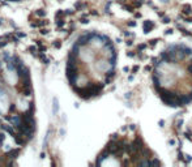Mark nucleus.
Segmentation results:
<instances>
[{
	"label": "nucleus",
	"instance_id": "f257e3e1",
	"mask_svg": "<svg viewBox=\"0 0 192 167\" xmlns=\"http://www.w3.org/2000/svg\"><path fill=\"white\" fill-rule=\"evenodd\" d=\"M153 82L157 93L169 104L180 106L192 100V48L173 44L154 64Z\"/></svg>",
	"mask_w": 192,
	"mask_h": 167
},
{
	"label": "nucleus",
	"instance_id": "f03ea898",
	"mask_svg": "<svg viewBox=\"0 0 192 167\" xmlns=\"http://www.w3.org/2000/svg\"><path fill=\"white\" fill-rule=\"evenodd\" d=\"M18 154H20V149H11V150L7 153L8 158H11V159H16V158L18 157Z\"/></svg>",
	"mask_w": 192,
	"mask_h": 167
},
{
	"label": "nucleus",
	"instance_id": "7ed1b4c3",
	"mask_svg": "<svg viewBox=\"0 0 192 167\" xmlns=\"http://www.w3.org/2000/svg\"><path fill=\"white\" fill-rule=\"evenodd\" d=\"M1 128H3V129H4V131H5L7 133L11 134V136H13V137L16 136V134H14V129H13V125H8V124H1Z\"/></svg>",
	"mask_w": 192,
	"mask_h": 167
},
{
	"label": "nucleus",
	"instance_id": "20e7f679",
	"mask_svg": "<svg viewBox=\"0 0 192 167\" xmlns=\"http://www.w3.org/2000/svg\"><path fill=\"white\" fill-rule=\"evenodd\" d=\"M14 141H16V144L18 145V146H24L25 145V140H24V136H21V134H17V136H14Z\"/></svg>",
	"mask_w": 192,
	"mask_h": 167
},
{
	"label": "nucleus",
	"instance_id": "39448f33",
	"mask_svg": "<svg viewBox=\"0 0 192 167\" xmlns=\"http://www.w3.org/2000/svg\"><path fill=\"white\" fill-rule=\"evenodd\" d=\"M36 14H37L38 17H44V16H46V12H44V9H38V11L36 12Z\"/></svg>",
	"mask_w": 192,
	"mask_h": 167
},
{
	"label": "nucleus",
	"instance_id": "423d86ee",
	"mask_svg": "<svg viewBox=\"0 0 192 167\" xmlns=\"http://www.w3.org/2000/svg\"><path fill=\"white\" fill-rule=\"evenodd\" d=\"M38 58L42 60V62H44L47 58H46V55H44V51H39V54H38Z\"/></svg>",
	"mask_w": 192,
	"mask_h": 167
},
{
	"label": "nucleus",
	"instance_id": "0eeeda50",
	"mask_svg": "<svg viewBox=\"0 0 192 167\" xmlns=\"http://www.w3.org/2000/svg\"><path fill=\"white\" fill-rule=\"evenodd\" d=\"M52 46H54L55 48H60V46H62V42H60V41H54V42H52Z\"/></svg>",
	"mask_w": 192,
	"mask_h": 167
},
{
	"label": "nucleus",
	"instance_id": "6e6552de",
	"mask_svg": "<svg viewBox=\"0 0 192 167\" xmlns=\"http://www.w3.org/2000/svg\"><path fill=\"white\" fill-rule=\"evenodd\" d=\"M58 112V99L54 98V114Z\"/></svg>",
	"mask_w": 192,
	"mask_h": 167
},
{
	"label": "nucleus",
	"instance_id": "1a4fd4ad",
	"mask_svg": "<svg viewBox=\"0 0 192 167\" xmlns=\"http://www.w3.org/2000/svg\"><path fill=\"white\" fill-rule=\"evenodd\" d=\"M28 50H29V51H30V52H32L33 55H36V52H37V48H36L34 46H30V47H29Z\"/></svg>",
	"mask_w": 192,
	"mask_h": 167
},
{
	"label": "nucleus",
	"instance_id": "9d476101",
	"mask_svg": "<svg viewBox=\"0 0 192 167\" xmlns=\"http://www.w3.org/2000/svg\"><path fill=\"white\" fill-rule=\"evenodd\" d=\"M63 25H64V21H63V20H58V21H56V26H58V28H62Z\"/></svg>",
	"mask_w": 192,
	"mask_h": 167
},
{
	"label": "nucleus",
	"instance_id": "9b49d317",
	"mask_svg": "<svg viewBox=\"0 0 192 167\" xmlns=\"http://www.w3.org/2000/svg\"><path fill=\"white\" fill-rule=\"evenodd\" d=\"M41 34H42V35H46V34H48V30H47L46 28H42V29H41Z\"/></svg>",
	"mask_w": 192,
	"mask_h": 167
},
{
	"label": "nucleus",
	"instance_id": "f8f14e48",
	"mask_svg": "<svg viewBox=\"0 0 192 167\" xmlns=\"http://www.w3.org/2000/svg\"><path fill=\"white\" fill-rule=\"evenodd\" d=\"M4 138H5L4 133H0V145H3V142H4Z\"/></svg>",
	"mask_w": 192,
	"mask_h": 167
},
{
	"label": "nucleus",
	"instance_id": "ddd939ff",
	"mask_svg": "<svg viewBox=\"0 0 192 167\" xmlns=\"http://www.w3.org/2000/svg\"><path fill=\"white\" fill-rule=\"evenodd\" d=\"M16 35H17L18 38H24V37H25L26 34H25V33H20V32H17V33H16Z\"/></svg>",
	"mask_w": 192,
	"mask_h": 167
},
{
	"label": "nucleus",
	"instance_id": "4468645a",
	"mask_svg": "<svg viewBox=\"0 0 192 167\" xmlns=\"http://www.w3.org/2000/svg\"><path fill=\"white\" fill-rule=\"evenodd\" d=\"M14 108H16V106H14V104H11V106H9V108H8V111H9V112H12V111H14Z\"/></svg>",
	"mask_w": 192,
	"mask_h": 167
},
{
	"label": "nucleus",
	"instance_id": "2eb2a0df",
	"mask_svg": "<svg viewBox=\"0 0 192 167\" xmlns=\"http://www.w3.org/2000/svg\"><path fill=\"white\" fill-rule=\"evenodd\" d=\"M60 16H63V12H62V11H60V12H58V13H56V18H59V17H60Z\"/></svg>",
	"mask_w": 192,
	"mask_h": 167
},
{
	"label": "nucleus",
	"instance_id": "dca6fc26",
	"mask_svg": "<svg viewBox=\"0 0 192 167\" xmlns=\"http://www.w3.org/2000/svg\"><path fill=\"white\" fill-rule=\"evenodd\" d=\"M44 157H46V154H44V151H42V153H41V158H42V159H43V158H44Z\"/></svg>",
	"mask_w": 192,
	"mask_h": 167
},
{
	"label": "nucleus",
	"instance_id": "f3484780",
	"mask_svg": "<svg viewBox=\"0 0 192 167\" xmlns=\"http://www.w3.org/2000/svg\"><path fill=\"white\" fill-rule=\"evenodd\" d=\"M9 1H22V0H9Z\"/></svg>",
	"mask_w": 192,
	"mask_h": 167
},
{
	"label": "nucleus",
	"instance_id": "a211bd4d",
	"mask_svg": "<svg viewBox=\"0 0 192 167\" xmlns=\"http://www.w3.org/2000/svg\"><path fill=\"white\" fill-rule=\"evenodd\" d=\"M1 24H3V22H1V18H0V25H1Z\"/></svg>",
	"mask_w": 192,
	"mask_h": 167
},
{
	"label": "nucleus",
	"instance_id": "6ab92c4d",
	"mask_svg": "<svg viewBox=\"0 0 192 167\" xmlns=\"http://www.w3.org/2000/svg\"><path fill=\"white\" fill-rule=\"evenodd\" d=\"M0 69H1V62H0Z\"/></svg>",
	"mask_w": 192,
	"mask_h": 167
}]
</instances>
